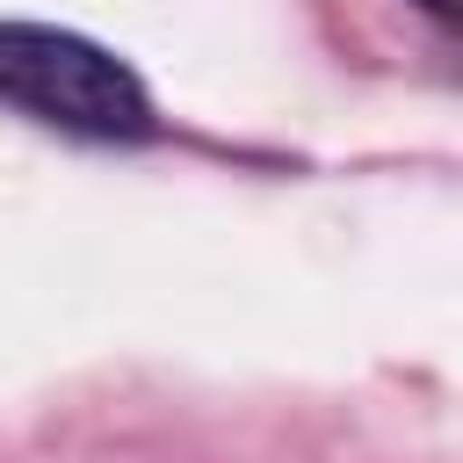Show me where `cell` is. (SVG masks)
I'll list each match as a JSON object with an SVG mask.
<instances>
[{"mask_svg":"<svg viewBox=\"0 0 463 463\" xmlns=\"http://www.w3.org/2000/svg\"><path fill=\"white\" fill-rule=\"evenodd\" d=\"M0 101L72 137H152L145 80L94 36L51 22H0Z\"/></svg>","mask_w":463,"mask_h":463,"instance_id":"obj_1","label":"cell"},{"mask_svg":"<svg viewBox=\"0 0 463 463\" xmlns=\"http://www.w3.org/2000/svg\"><path fill=\"white\" fill-rule=\"evenodd\" d=\"M420 7H427V14H441V22L456 14V0H420Z\"/></svg>","mask_w":463,"mask_h":463,"instance_id":"obj_2","label":"cell"}]
</instances>
